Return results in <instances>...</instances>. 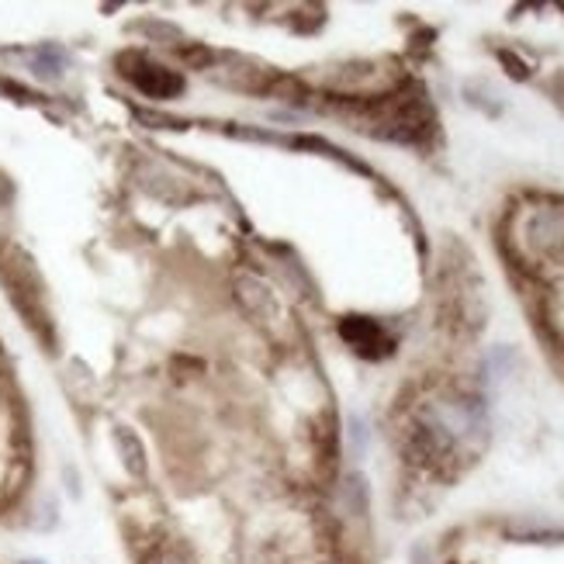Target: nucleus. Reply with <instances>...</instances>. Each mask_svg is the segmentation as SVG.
<instances>
[{"label": "nucleus", "mask_w": 564, "mask_h": 564, "mask_svg": "<svg viewBox=\"0 0 564 564\" xmlns=\"http://www.w3.org/2000/svg\"><path fill=\"white\" fill-rule=\"evenodd\" d=\"M402 454L412 468H423V471H440L444 464L454 460L457 454V436L454 430L440 420L436 409H423L412 415V423L405 426L402 436Z\"/></svg>", "instance_id": "nucleus-1"}, {"label": "nucleus", "mask_w": 564, "mask_h": 564, "mask_svg": "<svg viewBox=\"0 0 564 564\" xmlns=\"http://www.w3.org/2000/svg\"><path fill=\"white\" fill-rule=\"evenodd\" d=\"M520 242L533 263L564 267V205H533L520 223Z\"/></svg>", "instance_id": "nucleus-2"}, {"label": "nucleus", "mask_w": 564, "mask_h": 564, "mask_svg": "<svg viewBox=\"0 0 564 564\" xmlns=\"http://www.w3.org/2000/svg\"><path fill=\"white\" fill-rule=\"evenodd\" d=\"M135 66L126 69V77L145 94V97H153V101H174V97L184 94V77L181 73H174L170 66H160V63H150V59H142V56H132Z\"/></svg>", "instance_id": "nucleus-3"}, {"label": "nucleus", "mask_w": 564, "mask_h": 564, "mask_svg": "<svg viewBox=\"0 0 564 564\" xmlns=\"http://www.w3.org/2000/svg\"><path fill=\"white\" fill-rule=\"evenodd\" d=\"M236 302L250 318H257V323H278V315H281L278 294L260 278H250V274L236 278Z\"/></svg>", "instance_id": "nucleus-4"}, {"label": "nucleus", "mask_w": 564, "mask_h": 564, "mask_svg": "<svg viewBox=\"0 0 564 564\" xmlns=\"http://www.w3.org/2000/svg\"><path fill=\"white\" fill-rule=\"evenodd\" d=\"M339 336L350 343V347L364 357H381L388 350V339L384 329L375 323V318H364V315H347L339 323Z\"/></svg>", "instance_id": "nucleus-5"}, {"label": "nucleus", "mask_w": 564, "mask_h": 564, "mask_svg": "<svg viewBox=\"0 0 564 564\" xmlns=\"http://www.w3.org/2000/svg\"><path fill=\"white\" fill-rule=\"evenodd\" d=\"M111 440H115V451H118L121 468H126L139 481L150 475V457H145V447H142V440H139V433L132 426H115Z\"/></svg>", "instance_id": "nucleus-6"}, {"label": "nucleus", "mask_w": 564, "mask_h": 564, "mask_svg": "<svg viewBox=\"0 0 564 564\" xmlns=\"http://www.w3.org/2000/svg\"><path fill=\"white\" fill-rule=\"evenodd\" d=\"M339 499H343V509H347L350 517H364L367 506H371V488H367L364 475H347V478H343Z\"/></svg>", "instance_id": "nucleus-7"}, {"label": "nucleus", "mask_w": 564, "mask_h": 564, "mask_svg": "<svg viewBox=\"0 0 564 564\" xmlns=\"http://www.w3.org/2000/svg\"><path fill=\"white\" fill-rule=\"evenodd\" d=\"M66 69V56L59 53L56 45H42L39 53L32 56V73L42 80H59Z\"/></svg>", "instance_id": "nucleus-8"}, {"label": "nucleus", "mask_w": 564, "mask_h": 564, "mask_svg": "<svg viewBox=\"0 0 564 564\" xmlns=\"http://www.w3.org/2000/svg\"><path fill=\"white\" fill-rule=\"evenodd\" d=\"M156 564H202L198 554H194V547L187 541H181V536H174V541H166L156 554Z\"/></svg>", "instance_id": "nucleus-9"}, {"label": "nucleus", "mask_w": 564, "mask_h": 564, "mask_svg": "<svg viewBox=\"0 0 564 564\" xmlns=\"http://www.w3.org/2000/svg\"><path fill=\"white\" fill-rule=\"evenodd\" d=\"M350 444H354V454L360 457L364 447H367V426L360 415H350Z\"/></svg>", "instance_id": "nucleus-10"}, {"label": "nucleus", "mask_w": 564, "mask_h": 564, "mask_svg": "<svg viewBox=\"0 0 564 564\" xmlns=\"http://www.w3.org/2000/svg\"><path fill=\"white\" fill-rule=\"evenodd\" d=\"M499 59L509 66V77H517V80H527L530 77V66L523 63V59H517V56H512L509 53V48H502V53H499Z\"/></svg>", "instance_id": "nucleus-11"}, {"label": "nucleus", "mask_w": 564, "mask_h": 564, "mask_svg": "<svg viewBox=\"0 0 564 564\" xmlns=\"http://www.w3.org/2000/svg\"><path fill=\"white\" fill-rule=\"evenodd\" d=\"M66 488H69V496H73V499L80 496V478H77V471H69V468H66Z\"/></svg>", "instance_id": "nucleus-12"}, {"label": "nucleus", "mask_w": 564, "mask_h": 564, "mask_svg": "<svg viewBox=\"0 0 564 564\" xmlns=\"http://www.w3.org/2000/svg\"><path fill=\"white\" fill-rule=\"evenodd\" d=\"M412 564H430V551L420 544V547H412Z\"/></svg>", "instance_id": "nucleus-13"}, {"label": "nucleus", "mask_w": 564, "mask_h": 564, "mask_svg": "<svg viewBox=\"0 0 564 564\" xmlns=\"http://www.w3.org/2000/svg\"><path fill=\"white\" fill-rule=\"evenodd\" d=\"M18 564H48V561H42V557H24V561H18Z\"/></svg>", "instance_id": "nucleus-14"}]
</instances>
